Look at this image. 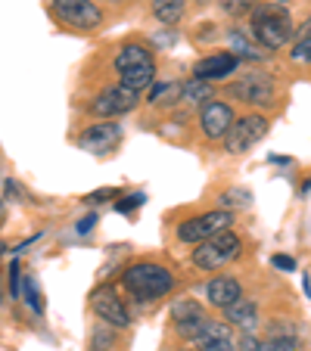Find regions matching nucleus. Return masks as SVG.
<instances>
[{
    "mask_svg": "<svg viewBox=\"0 0 311 351\" xmlns=\"http://www.w3.org/2000/svg\"><path fill=\"white\" fill-rule=\"evenodd\" d=\"M119 81H122V87H125V90H131V93L146 90L150 84H156V62H146V66L119 72Z\"/></svg>",
    "mask_w": 311,
    "mask_h": 351,
    "instance_id": "obj_17",
    "label": "nucleus"
},
{
    "mask_svg": "<svg viewBox=\"0 0 311 351\" xmlns=\"http://www.w3.org/2000/svg\"><path fill=\"white\" fill-rule=\"evenodd\" d=\"M178 99H181V84H178V81H165V84H152V90H150V103H152V106L165 109V106H174Z\"/></svg>",
    "mask_w": 311,
    "mask_h": 351,
    "instance_id": "obj_20",
    "label": "nucleus"
},
{
    "mask_svg": "<svg viewBox=\"0 0 311 351\" xmlns=\"http://www.w3.org/2000/svg\"><path fill=\"white\" fill-rule=\"evenodd\" d=\"M122 286H125V292L134 298V302L146 305V302H156V298L168 295L174 286V277L168 267L156 265V261H137V265L125 267Z\"/></svg>",
    "mask_w": 311,
    "mask_h": 351,
    "instance_id": "obj_1",
    "label": "nucleus"
},
{
    "mask_svg": "<svg viewBox=\"0 0 311 351\" xmlns=\"http://www.w3.org/2000/svg\"><path fill=\"white\" fill-rule=\"evenodd\" d=\"M146 62H156L152 60V50L143 44H125L115 53V72H128V69H137V66H146Z\"/></svg>",
    "mask_w": 311,
    "mask_h": 351,
    "instance_id": "obj_16",
    "label": "nucleus"
},
{
    "mask_svg": "<svg viewBox=\"0 0 311 351\" xmlns=\"http://www.w3.org/2000/svg\"><path fill=\"white\" fill-rule=\"evenodd\" d=\"M221 7H224L227 13H249L252 0H221Z\"/></svg>",
    "mask_w": 311,
    "mask_h": 351,
    "instance_id": "obj_30",
    "label": "nucleus"
},
{
    "mask_svg": "<svg viewBox=\"0 0 311 351\" xmlns=\"http://www.w3.org/2000/svg\"><path fill=\"white\" fill-rule=\"evenodd\" d=\"M231 53L237 56V60H262V50H258L252 40H246L243 32H231Z\"/></svg>",
    "mask_w": 311,
    "mask_h": 351,
    "instance_id": "obj_21",
    "label": "nucleus"
},
{
    "mask_svg": "<svg viewBox=\"0 0 311 351\" xmlns=\"http://www.w3.org/2000/svg\"><path fill=\"white\" fill-rule=\"evenodd\" d=\"M268 128H271V121H268L265 115H255V112L243 115V119H233V125L227 128V134H224L227 153H249L252 146L268 134Z\"/></svg>",
    "mask_w": 311,
    "mask_h": 351,
    "instance_id": "obj_5",
    "label": "nucleus"
},
{
    "mask_svg": "<svg viewBox=\"0 0 311 351\" xmlns=\"http://www.w3.org/2000/svg\"><path fill=\"white\" fill-rule=\"evenodd\" d=\"M237 351H262V342H258L252 332H246L243 339H240V345H237Z\"/></svg>",
    "mask_w": 311,
    "mask_h": 351,
    "instance_id": "obj_32",
    "label": "nucleus"
},
{
    "mask_svg": "<svg viewBox=\"0 0 311 351\" xmlns=\"http://www.w3.org/2000/svg\"><path fill=\"white\" fill-rule=\"evenodd\" d=\"M19 295H25L28 308H32L34 314H44V298H41L38 280H34V277H28V274H25V280H22V283H19Z\"/></svg>",
    "mask_w": 311,
    "mask_h": 351,
    "instance_id": "obj_22",
    "label": "nucleus"
},
{
    "mask_svg": "<svg viewBox=\"0 0 311 351\" xmlns=\"http://www.w3.org/2000/svg\"><path fill=\"white\" fill-rule=\"evenodd\" d=\"M233 125V109L224 99H209L203 103V112H199V128H203L205 140H224L227 128Z\"/></svg>",
    "mask_w": 311,
    "mask_h": 351,
    "instance_id": "obj_10",
    "label": "nucleus"
},
{
    "mask_svg": "<svg viewBox=\"0 0 311 351\" xmlns=\"http://www.w3.org/2000/svg\"><path fill=\"white\" fill-rule=\"evenodd\" d=\"M143 193H134V196H122L119 202H115V212H122V215H131L134 208H140L143 206Z\"/></svg>",
    "mask_w": 311,
    "mask_h": 351,
    "instance_id": "obj_27",
    "label": "nucleus"
},
{
    "mask_svg": "<svg viewBox=\"0 0 311 351\" xmlns=\"http://www.w3.org/2000/svg\"><path fill=\"white\" fill-rule=\"evenodd\" d=\"M172 320H174L178 336L190 339V342H196L199 332H203V326H205V314H203V308H199V302H193V298H181V302H174Z\"/></svg>",
    "mask_w": 311,
    "mask_h": 351,
    "instance_id": "obj_11",
    "label": "nucleus"
},
{
    "mask_svg": "<svg viewBox=\"0 0 311 351\" xmlns=\"http://www.w3.org/2000/svg\"><path fill=\"white\" fill-rule=\"evenodd\" d=\"M93 224H97V215H87V218H81L78 224H75V230H78L81 237H87V233L93 230Z\"/></svg>",
    "mask_w": 311,
    "mask_h": 351,
    "instance_id": "obj_34",
    "label": "nucleus"
},
{
    "mask_svg": "<svg viewBox=\"0 0 311 351\" xmlns=\"http://www.w3.org/2000/svg\"><path fill=\"white\" fill-rule=\"evenodd\" d=\"M115 196H119V190H97V193H87L84 202L97 206V202H106V199H115Z\"/></svg>",
    "mask_w": 311,
    "mask_h": 351,
    "instance_id": "obj_31",
    "label": "nucleus"
},
{
    "mask_svg": "<svg viewBox=\"0 0 311 351\" xmlns=\"http://www.w3.org/2000/svg\"><path fill=\"white\" fill-rule=\"evenodd\" d=\"M231 224H233V215L227 212V208H218V212H205V215H199V218H190V221H184V224L178 227V239L181 243H203V239H209V237H215V233H221V230H231Z\"/></svg>",
    "mask_w": 311,
    "mask_h": 351,
    "instance_id": "obj_6",
    "label": "nucleus"
},
{
    "mask_svg": "<svg viewBox=\"0 0 311 351\" xmlns=\"http://www.w3.org/2000/svg\"><path fill=\"white\" fill-rule=\"evenodd\" d=\"M271 265L277 267V271H296V261H292L290 255H274Z\"/></svg>",
    "mask_w": 311,
    "mask_h": 351,
    "instance_id": "obj_33",
    "label": "nucleus"
},
{
    "mask_svg": "<svg viewBox=\"0 0 311 351\" xmlns=\"http://www.w3.org/2000/svg\"><path fill=\"white\" fill-rule=\"evenodd\" d=\"M243 252V243L233 230H221L215 237L196 243V252H193V265L203 267V271H221L224 265H231L233 258H240Z\"/></svg>",
    "mask_w": 311,
    "mask_h": 351,
    "instance_id": "obj_3",
    "label": "nucleus"
},
{
    "mask_svg": "<svg viewBox=\"0 0 311 351\" xmlns=\"http://www.w3.org/2000/svg\"><path fill=\"white\" fill-rule=\"evenodd\" d=\"M119 143H122V125H115V121H93L78 137V146L87 149V153H109Z\"/></svg>",
    "mask_w": 311,
    "mask_h": 351,
    "instance_id": "obj_12",
    "label": "nucleus"
},
{
    "mask_svg": "<svg viewBox=\"0 0 311 351\" xmlns=\"http://www.w3.org/2000/svg\"><path fill=\"white\" fill-rule=\"evenodd\" d=\"M280 3H286V0H280Z\"/></svg>",
    "mask_w": 311,
    "mask_h": 351,
    "instance_id": "obj_35",
    "label": "nucleus"
},
{
    "mask_svg": "<svg viewBox=\"0 0 311 351\" xmlns=\"http://www.w3.org/2000/svg\"><path fill=\"white\" fill-rule=\"evenodd\" d=\"M205 295H209V302H212L215 308H227L233 305L240 295H243V286H240L237 277H215L212 283H209V289H205Z\"/></svg>",
    "mask_w": 311,
    "mask_h": 351,
    "instance_id": "obj_14",
    "label": "nucleus"
},
{
    "mask_svg": "<svg viewBox=\"0 0 311 351\" xmlns=\"http://www.w3.org/2000/svg\"><path fill=\"white\" fill-rule=\"evenodd\" d=\"M221 311H224L227 324L240 326L243 332H252V330H255V302H252V298H243V295H240L233 305L221 308Z\"/></svg>",
    "mask_w": 311,
    "mask_h": 351,
    "instance_id": "obj_15",
    "label": "nucleus"
},
{
    "mask_svg": "<svg viewBox=\"0 0 311 351\" xmlns=\"http://www.w3.org/2000/svg\"><path fill=\"white\" fill-rule=\"evenodd\" d=\"M137 106V93L125 90V87H109V90H103L97 99H91L87 103V109H91V115H97V119H119V115L131 112V109Z\"/></svg>",
    "mask_w": 311,
    "mask_h": 351,
    "instance_id": "obj_9",
    "label": "nucleus"
},
{
    "mask_svg": "<svg viewBox=\"0 0 311 351\" xmlns=\"http://www.w3.org/2000/svg\"><path fill=\"white\" fill-rule=\"evenodd\" d=\"M308 53H311V32H308V22L302 25V38H299V44L292 47V60L296 62H308Z\"/></svg>",
    "mask_w": 311,
    "mask_h": 351,
    "instance_id": "obj_24",
    "label": "nucleus"
},
{
    "mask_svg": "<svg viewBox=\"0 0 311 351\" xmlns=\"http://www.w3.org/2000/svg\"><path fill=\"white\" fill-rule=\"evenodd\" d=\"M221 202H224V206H249L252 193L249 190H227L224 196H221Z\"/></svg>",
    "mask_w": 311,
    "mask_h": 351,
    "instance_id": "obj_28",
    "label": "nucleus"
},
{
    "mask_svg": "<svg viewBox=\"0 0 311 351\" xmlns=\"http://www.w3.org/2000/svg\"><path fill=\"white\" fill-rule=\"evenodd\" d=\"M19 283H22V271H19V261L10 265V295L19 298Z\"/></svg>",
    "mask_w": 311,
    "mask_h": 351,
    "instance_id": "obj_29",
    "label": "nucleus"
},
{
    "mask_svg": "<svg viewBox=\"0 0 311 351\" xmlns=\"http://www.w3.org/2000/svg\"><path fill=\"white\" fill-rule=\"evenodd\" d=\"M262 351H302V345H299V339H268V342H262Z\"/></svg>",
    "mask_w": 311,
    "mask_h": 351,
    "instance_id": "obj_25",
    "label": "nucleus"
},
{
    "mask_svg": "<svg viewBox=\"0 0 311 351\" xmlns=\"http://www.w3.org/2000/svg\"><path fill=\"white\" fill-rule=\"evenodd\" d=\"M91 302H93V311L100 314V320H106L115 330H125V326L131 324V311H128L125 298H122L113 286H100L91 295Z\"/></svg>",
    "mask_w": 311,
    "mask_h": 351,
    "instance_id": "obj_7",
    "label": "nucleus"
},
{
    "mask_svg": "<svg viewBox=\"0 0 311 351\" xmlns=\"http://www.w3.org/2000/svg\"><path fill=\"white\" fill-rule=\"evenodd\" d=\"M227 93H231L233 99L249 103V106H274V97H277L274 81L268 78V75H246L243 81L227 87Z\"/></svg>",
    "mask_w": 311,
    "mask_h": 351,
    "instance_id": "obj_8",
    "label": "nucleus"
},
{
    "mask_svg": "<svg viewBox=\"0 0 311 351\" xmlns=\"http://www.w3.org/2000/svg\"><path fill=\"white\" fill-rule=\"evenodd\" d=\"M199 351H237V345H233L231 336L224 339H205V342H196Z\"/></svg>",
    "mask_w": 311,
    "mask_h": 351,
    "instance_id": "obj_26",
    "label": "nucleus"
},
{
    "mask_svg": "<svg viewBox=\"0 0 311 351\" xmlns=\"http://www.w3.org/2000/svg\"><path fill=\"white\" fill-rule=\"evenodd\" d=\"M252 34L265 50H280L292 34V19L280 3H252Z\"/></svg>",
    "mask_w": 311,
    "mask_h": 351,
    "instance_id": "obj_2",
    "label": "nucleus"
},
{
    "mask_svg": "<svg viewBox=\"0 0 311 351\" xmlns=\"http://www.w3.org/2000/svg\"><path fill=\"white\" fill-rule=\"evenodd\" d=\"M50 13L56 16L60 25L75 28V32H93L103 25V13L91 0H50Z\"/></svg>",
    "mask_w": 311,
    "mask_h": 351,
    "instance_id": "obj_4",
    "label": "nucleus"
},
{
    "mask_svg": "<svg viewBox=\"0 0 311 351\" xmlns=\"http://www.w3.org/2000/svg\"><path fill=\"white\" fill-rule=\"evenodd\" d=\"M181 97H184V103H193V106H199V103H209V99H215V90L209 81H199V78H190L187 84H181Z\"/></svg>",
    "mask_w": 311,
    "mask_h": 351,
    "instance_id": "obj_19",
    "label": "nucleus"
},
{
    "mask_svg": "<svg viewBox=\"0 0 311 351\" xmlns=\"http://www.w3.org/2000/svg\"><path fill=\"white\" fill-rule=\"evenodd\" d=\"M115 342H119V336L113 332V326H97V330L91 332L87 351H109V348H115Z\"/></svg>",
    "mask_w": 311,
    "mask_h": 351,
    "instance_id": "obj_23",
    "label": "nucleus"
},
{
    "mask_svg": "<svg viewBox=\"0 0 311 351\" xmlns=\"http://www.w3.org/2000/svg\"><path fill=\"white\" fill-rule=\"evenodd\" d=\"M184 10H187V0H152V16L165 25H178L184 19Z\"/></svg>",
    "mask_w": 311,
    "mask_h": 351,
    "instance_id": "obj_18",
    "label": "nucleus"
},
{
    "mask_svg": "<svg viewBox=\"0 0 311 351\" xmlns=\"http://www.w3.org/2000/svg\"><path fill=\"white\" fill-rule=\"evenodd\" d=\"M237 66H240V60L231 53V50H227V53H212V56H205V60H199L196 66H193V78L212 84V81L227 78Z\"/></svg>",
    "mask_w": 311,
    "mask_h": 351,
    "instance_id": "obj_13",
    "label": "nucleus"
}]
</instances>
